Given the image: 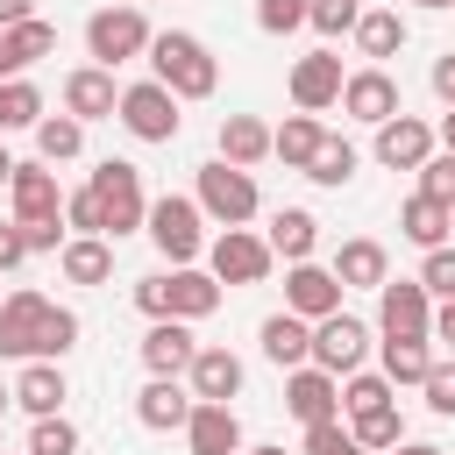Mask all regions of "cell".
Segmentation results:
<instances>
[{
  "label": "cell",
  "instance_id": "6da1fadb",
  "mask_svg": "<svg viewBox=\"0 0 455 455\" xmlns=\"http://www.w3.org/2000/svg\"><path fill=\"white\" fill-rule=\"evenodd\" d=\"M135 306H142L149 320H206V313L220 306V277H213V270L178 263V270L142 277V284H135Z\"/></svg>",
  "mask_w": 455,
  "mask_h": 455
},
{
  "label": "cell",
  "instance_id": "7a4b0ae2",
  "mask_svg": "<svg viewBox=\"0 0 455 455\" xmlns=\"http://www.w3.org/2000/svg\"><path fill=\"white\" fill-rule=\"evenodd\" d=\"M149 64H156V78H164L178 100H213V85H220V64H213V50H206L192 28L149 36Z\"/></svg>",
  "mask_w": 455,
  "mask_h": 455
},
{
  "label": "cell",
  "instance_id": "3957f363",
  "mask_svg": "<svg viewBox=\"0 0 455 455\" xmlns=\"http://www.w3.org/2000/svg\"><path fill=\"white\" fill-rule=\"evenodd\" d=\"M92 192H100L107 235H135V228H149V199H142V171H135V164H121V156L92 164Z\"/></svg>",
  "mask_w": 455,
  "mask_h": 455
},
{
  "label": "cell",
  "instance_id": "277c9868",
  "mask_svg": "<svg viewBox=\"0 0 455 455\" xmlns=\"http://www.w3.org/2000/svg\"><path fill=\"white\" fill-rule=\"evenodd\" d=\"M199 206H206L220 228H242V220H256L263 199H256V178L220 156V164H199Z\"/></svg>",
  "mask_w": 455,
  "mask_h": 455
},
{
  "label": "cell",
  "instance_id": "5b68a950",
  "mask_svg": "<svg viewBox=\"0 0 455 455\" xmlns=\"http://www.w3.org/2000/svg\"><path fill=\"white\" fill-rule=\"evenodd\" d=\"M85 50H92V64H128V57H142L149 50V21H142V7H100L92 21H85Z\"/></svg>",
  "mask_w": 455,
  "mask_h": 455
},
{
  "label": "cell",
  "instance_id": "8992f818",
  "mask_svg": "<svg viewBox=\"0 0 455 455\" xmlns=\"http://www.w3.org/2000/svg\"><path fill=\"white\" fill-rule=\"evenodd\" d=\"M178 92L164 85V78H142V85H128L121 92V128L135 135V142H171L178 135Z\"/></svg>",
  "mask_w": 455,
  "mask_h": 455
},
{
  "label": "cell",
  "instance_id": "52a82bcc",
  "mask_svg": "<svg viewBox=\"0 0 455 455\" xmlns=\"http://www.w3.org/2000/svg\"><path fill=\"white\" fill-rule=\"evenodd\" d=\"M199 220H206V206H199V199H178V192L149 199V242H156V249H164L171 263H192V256L206 249Z\"/></svg>",
  "mask_w": 455,
  "mask_h": 455
},
{
  "label": "cell",
  "instance_id": "ba28073f",
  "mask_svg": "<svg viewBox=\"0 0 455 455\" xmlns=\"http://www.w3.org/2000/svg\"><path fill=\"white\" fill-rule=\"evenodd\" d=\"M50 299L43 291H7L0 299V355H21V363H36L43 355V327H50Z\"/></svg>",
  "mask_w": 455,
  "mask_h": 455
},
{
  "label": "cell",
  "instance_id": "9c48e42d",
  "mask_svg": "<svg viewBox=\"0 0 455 455\" xmlns=\"http://www.w3.org/2000/svg\"><path fill=\"white\" fill-rule=\"evenodd\" d=\"M377 320L384 334H412V341H434V306H427V284L419 277H384L377 284Z\"/></svg>",
  "mask_w": 455,
  "mask_h": 455
},
{
  "label": "cell",
  "instance_id": "30bf717a",
  "mask_svg": "<svg viewBox=\"0 0 455 455\" xmlns=\"http://www.w3.org/2000/svg\"><path fill=\"white\" fill-rule=\"evenodd\" d=\"M206 270L220 284H263L270 277V242H256L249 228H228L213 249H206Z\"/></svg>",
  "mask_w": 455,
  "mask_h": 455
},
{
  "label": "cell",
  "instance_id": "8fae6325",
  "mask_svg": "<svg viewBox=\"0 0 455 455\" xmlns=\"http://www.w3.org/2000/svg\"><path fill=\"white\" fill-rule=\"evenodd\" d=\"M363 348H370V327H363L355 313H327V320H313V363H320V370L348 377V370L363 363Z\"/></svg>",
  "mask_w": 455,
  "mask_h": 455
},
{
  "label": "cell",
  "instance_id": "7c38bea8",
  "mask_svg": "<svg viewBox=\"0 0 455 455\" xmlns=\"http://www.w3.org/2000/svg\"><path fill=\"white\" fill-rule=\"evenodd\" d=\"M341 85H348V78H341V57H334V50H313V57L291 64V107H299V114H327V107L341 100Z\"/></svg>",
  "mask_w": 455,
  "mask_h": 455
},
{
  "label": "cell",
  "instance_id": "4fadbf2b",
  "mask_svg": "<svg viewBox=\"0 0 455 455\" xmlns=\"http://www.w3.org/2000/svg\"><path fill=\"white\" fill-rule=\"evenodd\" d=\"M341 277L334 270H320V263H291V277H284V306L299 313V320H327V313H341Z\"/></svg>",
  "mask_w": 455,
  "mask_h": 455
},
{
  "label": "cell",
  "instance_id": "5bb4252c",
  "mask_svg": "<svg viewBox=\"0 0 455 455\" xmlns=\"http://www.w3.org/2000/svg\"><path fill=\"white\" fill-rule=\"evenodd\" d=\"M284 405H291L306 427H320V419H341V384H334V370H320V363H299V370H291V384H284Z\"/></svg>",
  "mask_w": 455,
  "mask_h": 455
},
{
  "label": "cell",
  "instance_id": "9a60e30c",
  "mask_svg": "<svg viewBox=\"0 0 455 455\" xmlns=\"http://www.w3.org/2000/svg\"><path fill=\"white\" fill-rule=\"evenodd\" d=\"M427 156H434V128H427V121H412V114L377 121V164H391V171H419Z\"/></svg>",
  "mask_w": 455,
  "mask_h": 455
},
{
  "label": "cell",
  "instance_id": "2e32d148",
  "mask_svg": "<svg viewBox=\"0 0 455 455\" xmlns=\"http://www.w3.org/2000/svg\"><path fill=\"white\" fill-rule=\"evenodd\" d=\"M7 192H14V220H64V192L50 164H14Z\"/></svg>",
  "mask_w": 455,
  "mask_h": 455
},
{
  "label": "cell",
  "instance_id": "e0dca14e",
  "mask_svg": "<svg viewBox=\"0 0 455 455\" xmlns=\"http://www.w3.org/2000/svg\"><path fill=\"white\" fill-rule=\"evenodd\" d=\"M185 441H192V455H242V419H235V405L199 398L192 419H185Z\"/></svg>",
  "mask_w": 455,
  "mask_h": 455
},
{
  "label": "cell",
  "instance_id": "ac0fdd59",
  "mask_svg": "<svg viewBox=\"0 0 455 455\" xmlns=\"http://www.w3.org/2000/svg\"><path fill=\"white\" fill-rule=\"evenodd\" d=\"M64 114H78V121H114V114H121L114 71H107V64H85V71H71V78H64Z\"/></svg>",
  "mask_w": 455,
  "mask_h": 455
},
{
  "label": "cell",
  "instance_id": "d6986e66",
  "mask_svg": "<svg viewBox=\"0 0 455 455\" xmlns=\"http://www.w3.org/2000/svg\"><path fill=\"white\" fill-rule=\"evenodd\" d=\"M341 107H348L355 121H370V128H377V121H391V114H398V78H391L384 64H363V71L341 85Z\"/></svg>",
  "mask_w": 455,
  "mask_h": 455
},
{
  "label": "cell",
  "instance_id": "ffe728a7",
  "mask_svg": "<svg viewBox=\"0 0 455 455\" xmlns=\"http://www.w3.org/2000/svg\"><path fill=\"white\" fill-rule=\"evenodd\" d=\"M192 355H199V341H192L185 320H156V327L142 334V363H149V377H185Z\"/></svg>",
  "mask_w": 455,
  "mask_h": 455
},
{
  "label": "cell",
  "instance_id": "44dd1931",
  "mask_svg": "<svg viewBox=\"0 0 455 455\" xmlns=\"http://www.w3.org/2000/svg\"><path fill=\"white\" fill-rule=\"evenodd\" d=\"M192 405H199V398H192L178 377H149V384H142V398H135V419H142L149 434H171V427H185V419H192Z\"/></svg>",
  "mask_w": 455,
  "mask_h": 455
},
{
  "label": "cell",
  "instance_id": "7402d4cb",
  "mask_svg": "<svg viewBox=\"0 0 455 455\" xmlns=\"http://www.w3.org/2000/svg\"><path fill=\"white\" fill-rule=\"evenodd\" d=\"M57 50V28L50 21H14V28H0V78H14V71H28V64H43Z\"/></svg>",
  "mask_w": 455,
  "mask_h": 455
},
{
  "label": "cell",
  "instance_id": "603a6c76",
  "mask_svg": "<svg viewBox=\"0 0 455 455\" xmlns=\"http://www.w3.org/2000/svg\"><path fill=\"white\" fill-rule=\"evenodd\" d=\"M263 355H270L277 370H299V363L313 355V320H299L291 306L270 313V320H263Z\"/></svg>",
  "mask_w": 455,
  "mask_h": 455
},
{
  "label": "cell",
  "instance_id": "cb8c5ba5",
  "mask_svg": "<svg viewBox=\"0 0 455 455\" xmlns=\"http://www.w3.org/2000/svg\"><path fill=\"white\" fill-rule=\"evenodd\" d=\"M185 377H192V398H220V405H228V398L242 391V355H235V348H199Z\"/></svg>",
  "mask_w": 455,
  "mask_h": 455
},
{
  "label": "cell",
  "instance_id": "d4e9b609",
  "mask_svg": "<svg viewBox=\"0 0 455 455\" xmlns=\"http://www.w3.org/2000/svg\"><path fill=\"white\" fill-rule=\"evenodd\" d=\"M64 398H71V384H64V370H57V363H43V355L14 377V405H21V412H36V419H43V412H64Z\"/></svg>",
  "mask_w": 455,
  "mask_h": 455
},
{
  "label": "cell",
  "instance_id": "484cf974",
  "mask_svg": "<svg viewBox=\"0 0 455 455\" xmlns=\"http://www.w3.org/2000/svg\"><path fill=\"white\" fill-rule=\"evenodd\" d=\"M448 228H455V206H448V199H427V192H412V199H405V213H398V235H405V242H419V249H441V242H448Z\"/></svg>",
  "mask_w": 455,
  "mask_h": 455
},
{
  "label": "cell",
  "instance_id": "4316f807",
  "mask_svg": "<svg viewBox=\"0 0 455 455\" xmlns=\"http://www.w3.org/2000/svg\"><path fill=\"white\" fill-rule=\"evenodd\" d=\"M313 242H320V220H313L306 206H277V213H270V256L306 263V256H313Z\"/></svg>",
  "mask_w": 455,
  "mask_h": 455
},
{
  "label": "cell",
  "instance_id": "83f0119b",
  "mask_svg": "<svg viewBox=\"0 0 455 455\" xmlns=\"http://www.w3.org/2000/svg\"><path fill=\"white\" fill-rule=\"evenodd\" d=\"M57 263H64L71 284H107V277H114V249H107V235H71V242L57 249Z\"/></svg>",
  "mask_w": 455,
  "mask_h": 455
},
{
  "label": "cell",
  "instance_id": "f1b7e54d",
  "mask_svg": "<svg viewBox=\"0 0 455 455\" xmlns=\"http://www.w3.org/2000/svg\"><path fill=\"white\" fill-rule=\"evenodd\" d=\"M384 270H391V263H384V242H370V235H355V242H341V249H334V277H341V284H355V291H377V284H384Z\"/></svg>",
  "mask_w": 455,
  "mask_h": 455
},
{
  "label": "cell",
  "instance_id": "f546056e",
  "mask_svg": "<svg viewBox=\"0 0 455 455\" xmlns=\"http://www.w3.org/2000/svg\"><path fill=\"white\" fill-rule=\"evenodd\" d=\"M355 50H363L370 64L398 57V50H405V21H398V7H370V14L355 21Z\"/></svg>",
  "mask_w": 455,
  "mask_h": 455
},
{
  "label": "cell",
  "instance_id": "4dcf8cb0",
  "mask_svg": "<svg viewBox=\"0 0 455 455\" xmlns=\"http://www.w3.org/2000/svg\"><path fill=\"white\" fill-rule=\"evenodd\" d=\"M220 156L242 164V171L263 164V156H270V128H263L256 114H228V121H220Z\"/></svg>",
  "mask_w": 455,
  "mask_h": 455
},
{
  "label": "cell",
  "instance_id": "1f68e13d",
  "mask_svg": "<svg viewBox=\"0 0 455 455\" xmlns=\"http://www.w3.org/2000/svg\"><path fill=\"white\" fill-rule=\"evenodd\" d=\"M320 142H327V128H320L313 114H291L284 128H270V156H284L291 171H306V164L320 156Z\"/></svg>",
  "mask_w": 455,
  "mask_h": 455
},
{
  "label": "cell",
  "instance_id": "d6a6232c",
  "mask_svg": "<svg viewBox=\"0 0 455 455\" xmlns=\"http://www.w3.org/2000/svg\"><path fill=\"white\" fill-rule=\"evenodd\" d=\"M36 149H43V164H71L85 149V121L78 114H43L36 121Z\"/></svg>",
  "mask_w": 455,
  "mask_h": 455
},
{
  "label": "cell",
  "instance_id": "836d02e7",
  "mask_svg": "<svg viewBox=\"0 0 455 455\" xmlns=\"http://www.w3.org/2000/svg\"><path fill=\"white\" fill-rule=\"evenodd\" d=\"M427 370H434L427 341H412V334H384V377H391V384H427Z\"/></svg>",
  "mask_w": 455,
  "mask_h": 455
},
{
  "label": "cell",
  "instance_id": "e575fe53",
  "mask_svg": "<svg viewBox=\"0 0 455 455\" xmlns=\"http://www.w3.org/2000/svg\"><path fill=\"white\" fill-rule=\"evenodd\" d=\"M43 121V92L28 78H0V135L7 128H36Z\"/></svg>",
  "mask_w": 455,
  "mask_h": 455
},
{
  "label": "cell",
  "instance_id": "d590c367",
  "mask_svg": "<svg viewBox=\"0 0 455 455\" xmlns=\"http://www.w3.org/2000/svg\"><path fill=\"white\" fill-rule=\"evenodd\" d=\"M306 178H313V185H327V192H334V185H348V178H355V142L327 135V142H320V156L306 164Z\"/></svg>",
  "mask_w": 455,
  "mask_h": 455
},
{
  "label": "cell",
  "instance_id": "8d00e7d4",
  "mask_svg": "<svg viewBox=\"0 0 455 455\" xmlns=\"http://www.w3.org/2000/svg\"><path fill=\"white\" fill-rule=\"evenodd\" d=\"M355 441H363V448H398V441H405L398 405H370V412H355Z\"/></svg>",
  "mask_w": 455,
  "mask_h": 455
},
{
  "label": "cell",
  "instance_id": "74e56055",
  "mask_svg": "<svg viewBox=\"0 0 455 455\" xmlns=\"http://www.w3.org/2000/svg\"><path fill=\"white\" fill-rule=\"evenodd\" d=\"M28 455H78V427L64 412H43L36 434H28Z\"/></svg>",
  "mask_w": 455,
  "mask_h": 455
},
{
  "label": "cell",
  "instance_id": "f35d334b",
  "mask_svg": "<svg viewBox=\"0 0 455 455\" xmlns=\"http://www.w3.org/2000/svg\"><path fill=\"white\" fill-rule=\"evenodd\" d=\"M391 391H398V384H391L384 370H377V377L348 370V391H341V405H348V419H355V412H370V405H391Z\"/></svg>",
  "mask_w": 455,
  "mask_h": 455
},
{
  "label": "cell",
  "instance_id": "ab89813d",
  "mask_svg": "<svg viewBox=\"0 0 455 455\" xmlns=\"http://www.w3.org/2000/svg\"><path fill=\"white\" fill-rule=\"evenodd\" d=\"M306 14H313V0H256L263 36H291V28H306Z\"/></svg>",
  "mask_w": 455,
  "mask_h": 455
},
{
  "label": "cell",
  "instance_id": "60d3db41",
  "mask_svg": "<svg viewBox=\"0 0 455 455\" xmlns=\"http://www.w3.org/2000/svg\"><path fill=\"white\" fill-rule=\"evenodd\" d=\"M64 228H78V235H107V213H100V192H92V185L64 192Z\"/></svg>",
  "mask_w": 455,
  "mask_h": 455
},
{
  "label": "cell",
  "instance_id": "b9f144b4",
  "mask_svg": "<svg viewBox=\"0 0 455 455\" xmlns=\"http://www.w3.org/2000/svg\"><path fill=\"white\" fill-rule=\"evenodd\" d=\"M306 21H313L320 36H348V28L363 21V7H355V0H313V14H306Z\"/></svg>",
  "mask_w": 455,
  "mask_h": 455
},
{
  "label": "cell",
  "instance_id": "7bdbcfd3",
  "mask_svg": "<svg viewBox=\"0 0 455 455\" xmlns=\"http://www.w3.org/2000/svg\"><path fill=\"white\" fill-rule=\"evenodd\" d=\"M419 192H427V199H448V206H455V156H448V149L419 164Z\"/></svg>",
  "mask_w": 455,
  "mask_h": 455
},
{
  "label": "cell",
  "instance_id": "ee69618b",
  "mask_svg": "<svg viewBox=\"0 0 455 455\" xmlns=\"http://www.w3.org/2000/svg\"><path fill=\"white\" fill-rule=\"evenodd\" d=\"M419 284H427V291H441V299H455V249H448V242H441V249H427Z\"/></svg>",
  "mask_w": 455,
  "mask_h": 455
},
{
  "label": "cell",
  "instance_id": "f6af8a7d",
  "mask_svg": "<svg viewBox=\"0 0 455 455\" xmlns=\"http://www.w3.org/2000/svg\"><path fill=\"white\" fill-rule=\"evenodd\" d=\"M419 391H427V405H434L441 419H455V355H448V363H434Z\"/></svg>",
  "mask_w": 455,
  "mask_h": 455
},
{
  "label": "cell",
  "instance_id": "bcb514c9",
  "mask_svg": "<svg viewBox=\"0 0 455 455\" xmlns=\"http://www.w3.org/2000/svg\"><path fill=\"white\" fill-rule=\"evenodd\" d=\"M21 235H28V256H57L64 249V220H21Z\"/></svg>",
  "mask_w": 455,
  "mask_h": 455
},
{
  "label": "cell",
  "instance_id": "7dc6e473",
  "mask_svg": "<svg viewBox=\"0 0 455 455\" xmlns=\"http://www.w3.org/2000/svg\"><path fill=\"white\" fill-rule=\"evenodd\" d=\"M355 434H341V419H320V427H306V455H334V448H348Z\"/></svg>",
  "mask_w": 455,
  "mask_h": 455
},
{
  "label": "cell",
  "instance_id": "c3c4849f",
  "mask_svg": "<svg viewBox=\"0 0 455 455\" xmlns=\"http://www.w3.org/2000/svg\"><path fill=\"white\" fill-rule=\"evenodd\" d=\"M14 263H28V235H21V220L0 228V270H14Z\"/></svg>",
  "mask_w": 455,
  "mask_h": 455
},
{
  "label": "cell",
  "instance_id": "681fc988",
  "mask_svg": "<svg viewBox=\"0 0 455 455\" xmlns=\"http://www.w3.org/2000/svg\"><path fill=\"white\" fill-rule=\"evenodd\" d=\"M434 92L455 107V50H448V57H434Z\"/></svg>",
  "mask_w": 455,
  "mask_h": 455
},
{
  "label": "cell",
  "instance_id": "f907efd6",
  "mask_svg": "<svg viewBox=\"0 0 455 455\" xmlns=\"http://www.w3.org/2000/svg\"><path fill=\"white\" fill-rule=\"evenodd\" d=\"M434 341H448V348H455V299L434 313Z\"/></svg>",
  "mask_w": 455,
  "mask_h": 455
},
{
  "label": "cell",
  "instance_id": "816d5d0a",
  "mask_svg": "<svg viewBox=\"0 0 455 455\" xmlns=\"http://www.w3.org/2000/svg\"><path fill=\"white\" fill-rule=\"evenodd\" d=\"M14 21H28V0H0V28H14Z\"/></svg>",
  "mask_w": 455,
  "mask_h": 455
},
{
  "label": "cell",
  "instance_id": "f5cc1de1",
  "mask_svg": "<svg viewBox=\"0 0 455 455\" xmlns=\"http://www.w3.org/2000/svg\"><path fill=\"white\" fill-rule=\"evenodd\" d=\"M434 142H441V149L455 156V114H441V128H434Z\"/></svg>",
  "mask_w": 455,
  "mask_h": 455
},
{
  "label": "cell",
  "instance_id": "db71d44e",
  "mask_svg": "<svg viewBox=\"0 0 455 455\" xmlns=\"http://www.w3.org/2000/svg\"><path fill=\"white\" fill-rule=\"evenodd\" d=\"M391 455H441V448H434V441H398Z\"/></svg>",
  "mask_w": 455,
  "mask_h": 455
},
{
  "label": "cell",
  "instance_id": "11a10c76",
  "mask_svg": "<svg viewBox=\"0 0 455 455\" xmlns=\"http://www.w3.org/2000/svg\"><path fill=\"white\" fill-rule=\"evenodd\" d=\"M7 178H14V156H7V149H0V185H7Z\"/></svg>",
  "mask_w": 455,
  "mask_h": 455
},
{
  "label": "cell",
  "instance_id": "9f6ffc18",
  "mask_svg": "<svg viewBox=\"0 0 455 455\" xmlns=\"http://www.w3.org/2000/svg\"><path fill=\"white\" fill-rule=\"evenodd\" d=\"M7 398H14V384H0V412H7Z\"/></svg>",
  "mask_w": 455,
  "mask_h": 455
},
{
  "label": "cell",
  "instance_id": "6f0895ef",
  "mask_svg": "<svg viewBox=\"0 0 455 455\" xmlns=\"http://www.w3.org/2000/svg\"><path fill=\"white\" fill-rule=\"evenodd\" d=\"M334 455H363V441H348V448H334Z\"/></svg>",
  "mask_w": 455,
  "mask_h": 455
},
{
  "label": "cell",
  "instance_id": "680465c9",
  "mask_svg": "<svg viewBox=\"0 0 455 455\" xmlns=\"http://www.w3.org/2000/svg\"><path fill=\"white\" fill-rule=\"evenodd\" d=\"M249 455H284V448H249Z\"/></svg>",
  "mask_w": 455,
  "mask_h": 455
},
{
  "label": "cell",
  "instance_id": "91938a15",
  "mask_svg": "<svg viewBox=\"0 0 455 455\" xmlns=\"http://www.w3.org/2000/svg\"><path fill=\"white\" fill-rule=\"evenodd\" d=\"M419 7H455V0H419Z\"/></svg>",
  "mask_w": 455,
  "mask_h": 455
}]
</instances>
